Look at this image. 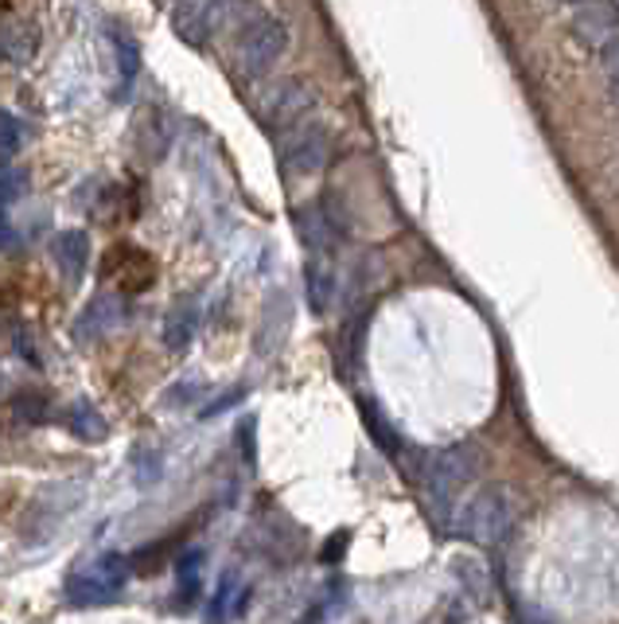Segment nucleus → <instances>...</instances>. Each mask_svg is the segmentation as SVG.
<instances>
[{
	"label": "nucleus",
	"mask_w": 619,
	"mask_h": 624,
	"mask_svg": "<svg viewBox=\"0 0 619 624\" xmlns=\"http://www.w3.org/2000/svg\"><path fill=\"white\" fill-rule=\"evenodd\" d=\"M479 473V449L468 445V441H456V445H445L425 461V476L422 489L425 500L433 504L437 515H448V507L456 504L464 489L476 481Z\"/></svg>",
	"instance_id": "nucleus-1"
},
{
	"label": "nucleus",
	"mask_w": 619,
	"mask_h": 624,
	"mask_svg": "<svg viewBox=\"0 0 619 624\" xmlns=\"http://www.w3.org/2000/svg\"><path fill=\"white\" fill-rule=\"evenodd\" d=\"M456 527H460V535H468L471 543L487 546V551L499 546L503 539L515 531V507H510L507 489L491 484V489H484L479 496H471L468 504H464Z\"/></svg>",
	"instance_id": "nucleus-2"
},
{
	"label": "nucleus",
	"mask_w": 619,
	"mask_h": 624,
	"mask_svg": "<svg viewBox=\"0 0 619 624\" xmlns=\"http://www.w3.org/2000/svg\"><path fill=\"white\" fill-rule=\"evenodd\" d=\"M288 48V24L277 17H254L234 43V63L246 79H262L277 67Z\"/></svg>",
	"instance_id": "nucleus-3"
},
{
	"label": "nucleus",
	"mask_w": 619,
	"mask_h": 624,
	"mask_svg": "<svg viewBox=\"0 0 619 624\" xmlns=\"http://www.w3.org/2000/svg\"><path fill=\"white\" fill-rule=\"evenodd\" d=\"M125 577H129L125 558H121V554H102L94 566L82 570V574H74L71 582H67V597H71L74 605H98V601L118 597Z\"/></svg>",
	"instance_id": "nucleus-4"
},
{
	"label": "nucleus",
	"mask_w": 619,
	"mask_h": 624,
	"mask_svg": "<svg viewBox=\"0 0 619 624\" xmlns=\"http://www.w3.org/2000/svg\"><path fill=\"white\" fill-rule=\"evenodd\" d=\"M312 110H316V94L304 82H277L262 98V121L270 129H301Z\"/></svg>",
	"instance_id": "nucleus-5"
},
{
	"label": "nucleus",
	"mask_w": 619,
	"mask_h": 624,
	"mask_svg": "<svg viewBox=\"0 0 619 624\" xmlns=\"http://www.w3.org/2000/svg\"><path fill=\"white\" fill-rule=\"evenodd\" d=\"M327 152H332V137H327V129L324 125H301L285 141L281 164H285L288 177H316V172L327 164Z\"/></svg>",
	"instance_id": "nucleus-6"
},
{
	"label": "nucleus",
	"mask_w": 619,
	"mask_h": 624,
	"mask_svg": "<svg viewBox=\"0 0 619 624\" xmlns=\"http://www.w3.org/2000/svg\"><path fill=\"white\" fill-rule=\"evenodd\" d=\"M223 9L215 4H175L172 9V28L187 48H206L211 32H215V17Z\"/></svg>",
	"instance_id": "nucleus-7"
},
{
	"label": "nucleus",
	"mask_w": 619,
	"mask_h": 624,
	"mask_svg": "<svg viewBox=\"0 0 619 624\" xmlns=\"http://www.w3.org/2000/svg\"><path fill=\"white\" fill-rule=\"evenodd\" d=\"M125 316V309H121V301L118 296H94V301L82 309V316L74 321V336L87 344V340H94V336H102V332H110L113 324Z\"/></svg>",
	"instance_id": "nucleus-8"
},
{
	"label": "nucleus",
	"mask_w": 619,
	"mask_h": 624,
	"mask_svg": "<svg viewBox=\"0 0 619 624\" xmlns=\"http://www.w3.org/2000/svg\"><path fill=\"white\" fill-rule=\"evenodd\" d=\"M195 324H199V304L187 296V301L175 304L164 316V324H160V340H164L168 352H183V348L195 340Z\"/></svg>",
	"instance_id": "nucleus-9"
},
{
	"label": "nucleus",
	"mask_w": 619,
	"mask_h": 624,
	"mask_svg": "<svg viewBox=\"0 0 619 624\" xmlns=\"http://www.w3.org/2000/svg\"><path fill=\"white\" fill-rule=\"evenodd\" d=\"M55 262L59 270H63L67 281H79L82 273H87V262H90V239L87 231H63L55 234Z\"/></svg>",
	"instance_id": "nucleus-10"
},
{
	"label": "nucleus",
	"mask_w": 619,
	"mask_h": 624,
	"mask_svg": "<svg viewBox=\"0 0 619 624\" xmlns=\"http://www.w3.org/2000/svg\"><path fill=\"white\" fill-rule=\"evenodd\" d=\"M572 24H577V36L592 43H611L616 40V24H619V12L616 9H603V4H585V9L572 12Z\"/></svg>",
	"instance_id": "nucleus-11"
},
{
	"label": "nucleus",
	"mask_w": 619,
	"mask_h": 624,
	"mask_svg": "<svg viewBox=\"0 0 619 624\" xmlns=\"http://www.w3.org/2000/svg\"><path fill=\"white\" fill-rule=\"evenodd\" d=\"M35 48H40V36H35L28 24H17V20L0 24V63L24 67L28 59L35 56Z\"/></svg>",
	"instance_id": "nucleus-12"
},
{
	"label": "nucleus",
	"mask_w": 619,
	"mask_h": 624,
	"mask_svg": "<svg viewBox=\"0 0 619 624\" xmlns=\"http://www.w3.org/2000/svg\"><path fill=\"white\" fill-rule=\"evenodd\" d=\"M67 430L82 441H105L110 425H105V417L98 406H90V402H74V406L67 410Z\"/></svg>",
	"instance_id": "nucleus-13"
},
{
	"label": "nucleus",
	"mask_w": 619,
	"mask_h": 624,
	"mask_svg": "<svg viewBox=\"0 0 619 624\" xmlns=\"http://www.w3.org/2000/svg\"><path fill=\"white\" fill-rule=\"evenodd\" d=\"M332 296H335V273H332V265L316 262V258H312V262H308V304H312V312H327Z\"/></svg>",
	"instance_id": "nucleus-14"
},
{
	"label": "nucleus",
	"mask_w": 619,
	"mask_h": 624,
	"mask_svg": "<svg viewBox=\"0 0 619 624\" xmlns=\"http://www.w3.org/2000/svg\"><path fill=\"white\" fill-rule=\"evenodd\" d=\"M296 231H301V239L308 242L312 254H319V250H327V242H332V223H327V215H319L316 208H304L301 215H296Z\"/></svg>",
	"instance_id": "nucleus-15"
},
{
	"label": "nucleus",
	"mask_w": 619,
	"mask_h": 624,
	"mask_svg": "<svg viewBox=\"0 0 619 624\" xmlns=\"http://www.w3.org/2000/svg\"><path fill=\"white\" fill-rule=\"evenodd\" d=\"M363 422L371 425V437L378 441V449H386V453H397V449H402V437H397V430L386 422V417H382V410L374 406L371 399H363Z\"/></svg>",
	"instance_id": "nucleus-16"
},
{
	"label": "nucleus",
	"mask_w": 619,
	"mask_h": 624,
	"mask_svg": "<svg viewBox=\"0 0 619 624\" xmlns=\"http://www.w3.org/2000/svg\"><path fill=\"white\" fill-rule=\"evenodd\" d=\"M110 40H113V48H118V82H121V90H125L129 82L136 79V43L129 40L125 32H110Z\"/></svg>",
	"instance_id": "nucleus-17"
},
{
	"label": "nucleus",
	"mask_w": 619,
	"mask_h": 624,
	"mask_svg": "<svg viewBox=\"0 0 619 624\" xmlns=\"http://www.w3.org/2000/svg\"><path fill=\"white\" fill-rule=\"evenodd\" d=\"M20 141H24L20 121L12 118V113H0V157H12V152L20 149Z\"/></svg>",
	"instance_id": "nucleus-18"
},
{
	"label": "nucleus",
	"mask_w": 619,
	"mask_h": 624,
	"mask_svg": "<svg viewBox=\"0 0 619 624\" xmlns=\"http://www.w3.org/2000/svg\"><path fill=\"white\" fill-rule=\"evenodd\" d=\"M24 180H28V172H20V169L0 177V211H9V203H17L20 195H24Z\"/></svg>",
	"instance_id": "nucleus-19"
},
{
	"label": "nucleus",
	"mask_w": 619,
	"mask_h": 624,
	"mask_svg": "<svg viewBox=\"0 0 619 624\" xmlns=\"http://www.w3.org/2000/svg\"><path fill=\"white\" fill-rule=\"evenodd\" d=\"M288 296H277V301L270 304V312H265V332H262V340H273V336H281V332L288 329Z\"/></svg>",
	"instance_id": "nucleus-20"
},
{
	"label": "nucleus",
	"mask_w": 619,
	"mask_h": 624,
	"mask_svg": "<svg viewBox=\"0 0 619 624\" xmlns=\"http://www.w3.org/2000/svg\"><path fill=\"white\" fill-rule=\"evenodd\" d=\"M600 67H603V74H608L611 94H619V36L600 48Z\"/></svg>",
	"instance_id": "nucleus-21"
},
{
	"label": "nucleus",
	"mask_w": 619,
	"mask_h": 624,
	"mask_svg": "<svg viewBox=\"0 0 619 624\" xmlns=\"http://www.w3.org/2000/svg\"><path fill=\"white\" fill-rule=\"evenodd\" d=\"M231 593H234V574H223V582H219V593H215V601H211V621H223V613H226V601H231Z\"/></svg>",
	"instance_id": "nucleus-22"
},
{
	"label": "nucleus",
	"mask_w": 619,
	"mask_h": 624,
	"mask_svg": "<svg viewBox=\"0 0 619 624\" xmlns=\"http://www.w3.org/2000/svg\"><path fill=\"white\" fill-rule=\"evenodd\" d=\"M242 399H246V391H242V386H239V391L223 394V399H219L215 406H206V410H203V417H215V414H223V410H231L234 402H242Z\"/></svg>",
	"instance_id": "nucleus-23"
},
{
	"label": "nucleus",
	"mask_w": 619,
	"mask_h": 624,
	"mask_svg": "<svg viewBox=\"0 0 619 624\" xmlns=\"http://www.w3.org/2000/svg\"><path fill=\"white\" fill-rule=\"evenodd\" d=\"M156 461H160V456L152 453V449H141V464H144V469H141V473H136V481L149 484L152 476H156Z\"/></svg>",
	"instance_id": "nucleus-24"
},
{
	"label": "nucleus",
	"mask_w": 619,
	"mask_h": 624,
	"mask_svg": "<svg viewBox=\"0 0 619 624\" xmlns=\"http://www.w3.org/2000/svg\"><path fill=\"white\" fill-rule=\"evenodd\" d=\"M12 242H17V234H12V227H9V219L0 215V250H9Z\"/></svg>",
	"instance_id": "nucleus-25"
},
{
	"label": "nucleus",
	"mask_w": 619,
	"mask_h": 624,
	"mask_svg": "<svg viewBox=\"0 0 619 624\" xmlns=\"http://www.w3.org/2000/svg\"><path fill=\"white\" fill-rule=\"evenodd\" d=\"M343 546H347V535H335V543H327V551H324V562H339L335 554H339Z\"/></svg>",
	"instance_id": "nucleus-26"
}]
</instances>
